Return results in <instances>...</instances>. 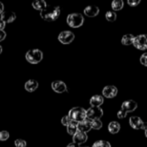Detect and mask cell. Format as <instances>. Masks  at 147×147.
<instances>
[{"label":"cell","mask_w":147,"mask_h":147,"mask_svg":"<svg viewBox=\"0 0 147 147\" xmlns=\"http://www.w3.org/2000/svg\"><path fill=\"white\" fill-rule=\"evenodd\" d=\"M60 14V8L59 7H50L47 6L45 10L40 11V16L45 21L53 22L58 18Z\"/></svg>","instance_id":"cell-1"},{"label":"cell","mask_w":147,"mask_h":147,"mask_svg":"<svg viewBox=\"0 0 147 147\" xmlns=\"http://www.w3.org/2000/svg\"><path fill=\"white\" fill-rule=\"evenodd\" d=\"M138 108V103L134 100H126L121 104V109L117 112L119 119H124L127 113L135 111Z\"/></svg>","instance_id":"cell-2"},{"label":"cell","mask_w":147,"mask_h":147,"mask_svg":"<svg viewBox=\"0 0 147 147\" xmlns=\"http://www.w3.org/2000/svg\"><path fill=\"white\" fill-rule=\"evenodd\" d=\"M68 116L71 119V120L80 122L86 119V110L82 107H75L70 110Z\"/></svg>","instance_id":"cell-3"},{"label":"cell","mask_w":147,"mask_h":147,"mask_svg":"<svg viewBox=\"0 0 147 147\" xmlns=\"http://www.w3.org/2000/svg\"><path fill=\"white\" fill-rule=\"evenodd\" d=\"M43 59V53L38 49H32L26 54V60L31 64H37Z\"/></svg>","instance_id":"cell-4"},{"label":"cell","mask_w":147,"mask_h":147,"mask_svg":"<svg viewBox=\"0 0 147 147\" xmlns=\"http://www.w3.org/2000/svg\"><path fill=\"white\" fill-rule=\"evenodd\" d=\"M83 22H84V17L80 13H70L67 16V23L72 28H79L80 26L83 25Z\"/></svg>","instance_id":"cell-5"},{"label":"cell","mask_w":147,"mask_h":147,"mask_svg":"<svg viewBox=\"0 0 147 147\" xmlns=\"http://www.w3.org/2000/svg\"><path fill=\"white\" fill-rule=\"evenodd\" d=\"M103 116V110L100 107H91L86 110V119H100Z\"/></svg>","instance_id":"cell-6"},{"label":"cell","mask_w":147,"mask_h":147,"mask_svg":"<svg viewBox=\"0 0 147 147\" xmlns=\"http://www.w3.org/2000/svg\"><path fill=\"white\" fill-rule=\"evenodd\" d=\"M133 45L142 51L147 50V34H140L138 36H135Z\"/></svg>","instance_id":"cell-7"},{"label":"cell","mask_w":147,"mask_h":147,"mask_svg":"<svg viewBox=\"0 0 147 147\" xmlns=\"http://www.w3.org/2000/svg\"><path fill=\"white\" fill-rule=\"evenodd\" d=\"M129 123H130L131 127L133 129H136V130H140V129L145 130L147 128V123H145L139 117H131L130 119H129Z\"/></svg>","instance_id":"cell-8"},{"label":"cell","mask_w":147,"mask_h":147,"mask_svg":"<svg viewBox=\"0 0 147 147\" xmlns=\"http://www.w3.org/2000/svg\"><path fill=\"white\" fill-rule=\"evenodd\" d=\"M75 39V34L70 31H63L58 34V40L62 44H70Z\"/></svg>","instance_id":"cell-9"},{"label":"cell","mask_w":147,"mask_h":147,"mask_svg":"<svg viewBox=\"0 0 147 147\" xmlns=\"http://www.w3.org/2000/svg\"><path fill=\"white\" fill-rule=\"evenodd\" d=\"M117 87L113 86V85H108V86H105L102 90V95H103L104 98H113L117 96Z\"/></svg>","instance_id":"cell-10"},{"label":"cell","mask_w":147,"mask_h":147,"mask_svg":"<svg viewBox=\"0 0 147 147\" xmlns=\"http://www.w3.org/2000/svg\"><path fill=\"white\" fill-rule=\"evenodd\" d=\"M92 129V120L85 119L82 121L78 122V130L79 132H83V133H87Z\"/></svg>","instance_id":"cell-11"},{"label":"cell","mask_w":147,"mask_h":147,"mask_svg":"<svg viewBox=\"0 0 147 147\" xmlns=\"http://www.w3.org/2000/svg\"><path fill=\"white\" fill-rule=\"evenodd\" d=\"M52 89L55 91V93L61 94L64 92H67V86L63 81L61 80H55L52 83Z\"/></svg>","instance_id":"cell-12"},{"label":"cell","mask_w":147,"mask_h":147,"mask_svg":"<svg viewBox=\"0 0 147 147\" xmlns=\"http://www.w3.org/2000/svg\"><path fill=\"white\" fill-rule=\"evenodd\" d=\"M87 134L83 133V132H79L78 131L73 136V142L76 143V144H83L84 142H87Z\"/></svg>","instance_id":"cell-13"},{"label":"cell","mask_w":147,"mask_h":147,"mask_svg":"<svg viewBox=\"0 0 147 147\" xmlns=\"http://www.w3.org/2000/svg\"><path fill=\"white\" fill-rule=\"evenodd\" d=\"M84 13L85 16L88 17H95L99 13V8L96 6H88L84 9Z\"/></svg>","instance_id":"cell-14"},{"label":"cell","mask_w":147,"mask_h":147,"mask_svg":"<svg viewBox=\"0 0 147 147\" xmlns=\"http://www.w3.org/2000/svg\"><path fill=\"white\" fill-rule=\"evenodd\" d=\"M103 101H104L103 96L99 95H95L90 99V105L92 107H99L100 105L103 104Z\"/></svg>","instance_id":"cell-15"},{"label":"cell","mask_w":147,"mask_h":147,"mask_svg":"<svg viewBox=\"0 0 147 147\" xmlns=\"http://www.w3.org/2000/svg\"><path fill=\"white\" fill-rule=\"evenodd\" d=\"M1 16V18L4 20L6 23H11L13 22L16 18V16L13 11H3Z\"/></svg>","instance_id":"cell-16"},{"label":"cell","mask_w":147,"mask_h":147,"mask_svg":"<svg viewBox=\"0 0 147 147\" xmlns=\"http://www.w3.org/2000/svg\"><path fill=\"white\" fill-rule=\"evenodd\" d=\"M38 88V82L34 79H30L25 83V90L30 93L34 92Z\"/></svg>","instance_id":"cell-17"},{"label":"cell","mask_w":147,"mask_h":147,"mask_svg":"<svg viewBox=\"0 0 147 147\" xmlns=\"http://www.w3.org/2000/svg\"><path fill=\"white\" fill-rule=\"evenodd\" d=\"M78 122L71 120V122H70L68 124V126H67V132H68L69 135L74 136V135L78 131Z\"/></svg>","instance_id":"cell-18"},{"label":"cell","mask_w":147,"mask_h":147,"mask_svg":"<svg viewBox=\"0 0 147 147\" xmlns=\"http://www.w3.org/2000/svg\"><path fill=\"white\" fill-rule=\"evenodd\" d=\"M33 8L34 10H38L40 11H42L43 10H45L47 7V4L44 0H36V1L33 2Z\"/></svg>","instance_id":"cell-19"},{"label":"cell","mask_w":147,"mask_h":147,"mask_svg":"<svg viewBox=\"0 0 147 147\" xmlns=\"http://www.w3.org/2000/svg\"><path fill=\"white\" fill-rule=\"evenodd\" d=\"M108 130L111 134H117L120 130V124L117 121H111L108 125Z\"/></svg>","instance_id":"cell-20"},{"label":"cell","mask_w":147,"mask_h":147,"mask_svg":"<svg viewBox=\"0 0 147 147\" xmlns=\"http://www.w3.org/2000/svg\"><path fill=\"white\" fill-rule=\"evenodd\" d=\"M134 39H135V36L133 34H125V36H123L121 38V43L125 46L132 45V44L134 43Z\"/></svg>","instance_id":"cell-21"},{"label":"cell","mask_w":147,"mask_h":147,"mask_svg":"<svg viewBox=\"0 0 147 147\" xmlns=\"http://www.w3.org/2000/svg\"><path fill=\"white\" fill-rule=\"evenodd\" d=\"M123 5H124V3L122 0H114L112 2V9L114 11H120L123 8Z\"/></svg>","instance_id":"cell-22"},{"label":"cell","mask_w":147,"mask_h":147,"mask_svg":"<svg viewBox=\"0 0 147 147\" xmlns=\"http://www.w3.org/2000/svg\"><path fill=\"white\" fill-rule=\"evenodd\" d=\"M92 147H111V144L107 140H96V142L94 143Z\"/></svg>","instance_id":"cell-23"},{"label":"cell","mask_w":147,"mask_h":147,"mask_svg":"<svg viewBox=\"0 0 147 147\" xmlns=\"http://www.w3.org/2000/svg\"><path fill=\"white\" fill-rule=\"evenodd\" d=\"M105 17H106L107 21L109 22H114L117 20V14L115 11H108L106 14H105Z\"/></svg>","instance_id":"cell-24"},{"label":"cell","mask_w":147,"mask_h":147,"mask_svg":"<svg viewBox=\"0 0 147 147\" xmlns=\"http://www.w3.org/2000/svg\"><path fill=\"white\" fill-rule=\"evenodd\" d=\"M101 127H102V122L99 119L92 120V128L93 129H95V130H99V129H101Z\"/></svg>","instance_id":"cell-25"},{"label":"cell","mask_w":147,"mask_h":147,"mask_svg":"<svg viewBox=\"0 0 147 147\" xmlns=\"http://www.w3.org/2000/svg\"><path fill=\"white\" fill-rule=\"evenodd\" d=\"M9 137H10L9 132H7V131H1V132H0V140H2V142L7 140L9 139Z\"/></svg>","instance_id":"cell-26"},{"label":"cell","mask_w":147,"mask_h":147,"mask_svg":"<svg viewBox=\"0 0 147 147\" xmlns=\"http://www.w3.org/2000/svg\"><path fill=\"white\" fill-rule=\"evenodd\" d=\"M14 145L16 147H26L27 146V142H25L24 140H16V142H14Z\"/></svg>","instance_id":"cell-27"},{"label":"cell","mask_w":147,"mask_h":147,"mask_svg":"<svg viewBox=\"0 0 147 147\" xmlns=\"http://www.w3.org/2000/svg\"><path fill=\"white\" fill-rule=\"evenodd\" d=\"M140 63H142L143 66L147 67V53H145V54H142V55L140 58Z\"/></svg>","instance_id":"cell-28"},{"label":"cell","mask_w":147,"mask_h":147,"mask_svg":"<svg viewBox=\"0 0 147 147\" xmlns=\"http://www.w3.org/2000/svg\"><path fill=\"white\" fill-rule=\"evenodd\" d=\"M71 122V119L69 117V116H65L62 117V119H61V123L64 125V126H68L69 123Z\"/></svg>","instance_id":"cell-29"},{"label":"cell","mask_w":147,"mask_h":147,"mask_svg":"<svg viewBox=\"0 0 147 147\" xmlns=\"http://www.w3.org/2000/svg\"><path fill=\"white\" fill-rule=\"evenodd\" d=\"M128 5L131 6V7H136L140 3V0H128Z\"/></svg>","instance_id":"cell-30"},{"label":"cell","mask_w":147,"mask_h":147,"mask_svg":"<svg viewBox=\"0 0 147 147\" xmlns=\"http://www.w3.org/2000/svg\"><path fill=\"white\" fill-rule=\"evenodd\" d=\"M5 27H6V22L1 18V16H0V31H4Z\"/></svg>","instance_id":"cell-31"},{"label":"cell","mask_w":147,"mask_h":147,"mask_svg":"<svg viewBox=\"0 0 147 147\" xmlns=\"http://www.w3.org/2000/svg\"><path fill=\"white\" fill-rule=\"evenodd\" d=\"M6 36H7V34H6V33L4 31H0V41H3L6 38Z\"/></svg>","instance_id":"cell-32"},{"label":"cell","mask_w":147,"mask_h":147,"mask_svg":"<svg viewBox=\"0 0 147 147\" xmlns=\"http://www.w3.org/2000/svg\"><path fill=\"white\" fill-rule=\"evenodd\" d=\"M67 147H80L78 144H76V143L75 142H72V143H70V144H68V146Z\"/></svg>","instance_id":"cell-33"},{"label":"cell","mask_w":147,"mask_h":147,"mask_svg":"<svg viewBox=\"0 0 147 147\" xmlns=\"http://www.w3.org/2000/svg\"><path fill=\"white\" fill-rule=\"evenodd\" d=\"M3 11H4V5H3V3L0 2V14H2Z\"/></svg>","instance_id":"cell-34"},{"label":"cell","mask_w":147,"mask_h":147,"mask_svg":"<svg viewBox=\"0 0 147 147\" xmlns=\"http://www.w3.org/2000/svg\"><path fill=\"white\" fill-rule=\"evenodd\" d=\"M1 53H2V46L0 45V54H1Z\"/></svg>","instance_id":"cell-35"},{"label":"cell","mask_w":147,"mask_h":147,"mask_svg":"<svg viewBox=\"0 0 147 147\" xmlns=\"http://www.w3.org/2000/svg\"><path fill=\"white\" fill-rule=\"evenodd\" d=\"M145 137L147 138V128L145 129Z\"/></svg>","instance_id":"cell-36"},{"label":"cell","mask_w":147,"mask_h":147,"mask_svg":"<svg viewBox=\"0 0 147 147\" xmlns=\"http://www.w3.org/2000/svg\"><path fill=\"white\" fill-rule=\"evenodd\" d=\"M83 147H86V146H83Z\"/></svg>","instance_id":"cell-37"}]
</instances>
